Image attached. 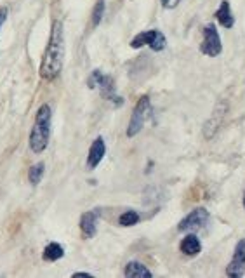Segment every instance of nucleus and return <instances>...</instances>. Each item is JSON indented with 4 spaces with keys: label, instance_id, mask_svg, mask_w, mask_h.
<instances>
[{
    "label": "nucleus",
    "instance_id": "nucleus-1",
    "mask_svg": "<svg viewBox=\"0 0 245 278\" xmlns=\"http://www.w3.org/2000/svg\"><path fill=\"white\" fill-rule=\"evenodd\" d=\"M64 33H63V23L56 21L52 25V32H50L49 46L44 54L42 64H40V77L44 80H54L63 70L64 63Z\"/></svg>",
    "mask_w": 245,
    "mask_h": 278
},
{
    "label": "nucleus",
    "instance_id": "nucleus-2",
    "mask_svg": "<svg viewBox=\"0 0 245 278\" xmlns=\"http://www.w3.org/2000/svg\"><path fill=\"white\" fill-rule=\"evenodd\" d=\"M50 108L49 104H44L39 108L35 117V125L30 134V148L33 153H42L49 144L50 138Z\"/></svg>",
    "mask_w": 245,
    "mask_h": 278
},
{
    "label": "nucleus",
    "instance_id": "nucleus-3",
    "mask_svg": "<svg viewBox=\"0 0 245 278\" xmlns=\"http://www.w3.org/2000/svg\"><path fill=\"white\" fill-rule=\"evenodd\" d=\"M149 110H151L149 97L143 96L141 99L138 101V104H136L134 113H132L131 122H129V127H127V136H129V138H134L138 132H141L143 125H145L146 118H148V115H149Z\"/></svg>",
    "mask_w": 245,
    "mask_h": 278
},
{
    "label": "nucleus",
    "instance_id": "nucleus-4",
    "mask_svg": "<svg viewBox=\"0 0 245 278\" xmlns=\"http://www.w3.org/2000/svg\"><path fill=\"white\" fill-rule=\"evenodd\" d=\"M165 37H163L162 32L158 30H149V32H143L139 35H136L134 39L131 40V47L132 49H139L143 46H149L153 50H162L165 47Z\"/></svg>",
    "mask_w": 245,
    "mask_h": 278
},
{
    "label": "nucleus",
    "instance_id": "nucleus-5",
    "mask_svg": "<svg viewBox=\"0 0 245 278\" xmlns=\"http://www.w3.org/2000/svg\"><path fill=\"white\" fill-rule=\"evenodd\" d=\"M200 50H202V54L210 56V57L219 56L221 50H223L219 33H217L214 25H207L205 28H203V40H202V46H200Z\"/></svg>",
    "mask_w": 245,
    "mask_h": 278
},
{
    "label": "nucleus",
    "instance_id": "nucleus-6",
    "mask_svg": "<svg viewBox=\"0 0 245 278\" xmlns=\"http://www.w3.org/2000/svg\"><path fill=\"white\" fill-rule=\"evenodd\" d=\"M209 218H210L209 212L200 207V209H195V211L190 212L185 219H181L178 230H179V232H196V230L203 228V226L207 225Z\"/></svg>",
    "mask_w": 245,
    "mask_h": 278
},
{
    "label": "nucleus",
    "instance_id": "nucleus-7",
    "mask_svg": "<svg viewBox=\"0 0 245 278\" xmlns=\"http://www.w3.org/2000/svg\"><path fill=\"white\" fill-rule=\"evenodd\" d=\"M245 273V240H240L235 247L233 257L226 268V275L231 278H240Z\"/></svg>",
    "mask_w": 245,
    "mask_h": 278
},
{
    "label": "nucleus",
    "instance_id": "nucleus-8",
    "mask_svg": "<svg viewBox=\"0 0 245 278\" xmlns=\"http://www.w3.org/2000/svg\"><path fill=\"white\" fill-rule=\"evenodd\" d=\"M104 153H106V146H104V141L103 138H96L94 139V143L91 144V150H89V157H87V167L93 171L99 165V162L103 160Z\"/></svg>",
    "mask_w": 245,
    "mask_h": 278
},
{
    "label": "nucleus",
    "instance_id": "nucleus-9",
    "mask_svg": "<svg viewBox=\"0 0 245 278\" xmlns=\"http://www.w3.org/2000/svg\"><path fill=\"white\" fill-rule=\"evenodd\" d=\"M80 232L84 238H93L98 232V212H84L80 218Z\"/></svg>",
    "mask_w": 245,
    "mask_h": 278
},
{
    "label": "nucleus",
    "instance_id": "nucleus-10",
    "mask_svg": "<svg viewBox=\"0 0 245 278\" xmlns=\"http://www.w3.org/2000/svg\"><path fill=\"white\" fill-rule=\"evenodd\" d=\"M98 87L101 89V94H103V97H106L108 101H113L115 104H122V103H124V99H122L120 96H117V94H115V86H113V79H111V77L101 75L99 82H98Z\"/></svg>",
    "mask_w": 245,
    "mask_h": 278
},
{
    "label": "nucleus",
    "instance_id": "nucleus-11",
    "mask_svg": "<svg viewBox=\"0 0 245 278\" xmlns=\"http://www.w3.org/2000/svg\"><path fill=\"white\" fill-rule=\"evenodd\" d=\"M224 113H226V106H224V104H219V106L214 110L212 117L209 118V122L205 124V129H203V134H205L207 139H210L214 134H216L217 127H219L221 122H223Z\"/></svg>",
    "mask_w": 245,
    "mask_h": 278
},
{
    "label": "nucleus",
    "instance_id": "nucleus-12",
    "mask_svg": "<svg viewBox=\"0 0 245 278\" xmlns=\"http://www.w3.org/2000/svg\"><path fill=\"white\" fill-rule=\"evenodd\" d=\"M125 277L129 278H151V271L145 266V264L138 263V261H131L125 266Z\"/></svg>",
    "mask_w": 245,
    "mask_h": 278
},
{
    "label": "nucleus",
    "instance_id": "nucleus-13",
    "mask_svg": "<svg viewBox=\"0 0 245 278\" xmlns=\"http://www.w3.org/2000/svg\"><path fill=\"white\" fill-rule=\"evenodd\" d=\"M179 249H181V252L185 254V256H196V254L202 250V243H200V240L196 238L195 235H188L181 240Z\"/></svg>",
    "mask_w": 245,
    "mask_h": 278
},
{
    "label": "nucleus",
    "instance_id": "nucleus-14",
    "mask_svg": "<svg viewBox=\"0 0 245 278\" xmlns=\"http://www.w3.org/2000/svg\"><path fill=\"white\" fill-rule=\"evenodd\" d=\"M216 18L217 21H219L221 26H224V28H231L235 23L233 16H231V9H230V2L228 0H223L219 5V9L216 11Z\"/></svg>",
    "mask_w": 245,
    "mask_h": 278
},
{
    "label": "nucleus",
    "instance_id": "nucleus-15",
    "mask_svg": "<svg viewBox=\"0 0 245 278\" xmlns=\"http://www.w3.org/2000/svg\"><path fill=\"white\" fill-rule=\"evenodd\" d=\"M64 256V249L59 245V243L52 242L44 249V259L46 261H57Z\"/></svg>",
    "mask_w": 245,
    "mask_h": 278
},
{
    "label": "nucleus",
    "instance_id": "nucleus-16",
    "mask_svg": "<svg viewBox=\"0 0 245 278\" xmlns=\"http://www.w3.org/2000/svg\"><path fill=\"white\" fill-rule=\"evenodd\" d=\"M139 223V214L136 211H127L118 218V225L120 226H134Z\"/></svg>",
    "mask_w": 245,
    "mask_h": 278
},
{
    "label": "nucleus",
    "instance_id": "nucleus-17",
    "mask_svg": "<svg viewBox=\"0 0 245 278\" xmlns=\"http://www.w3.org/2000/svg\"><path fill=\"white\" fill-rule=\"evenodd\" d=\"M44 176V164L40 162V164H35L32 169H30V174H28V179L32 185H39L40 179H42Z\"/></svg>",
    "mask_w": 245,
    "mask_h": 278
},
{
    "label": "nucleus",
    "instance_id": "nucleus-18",
    "mask_svg": "<svg viewBox=\"0 0 245 278\" xmlns=\"http://www.w3.org/2000/svg\"><path fill=\"white\" fill-rule=\"evenodd\" d=\"M104 14V0H98V4L94 5V11H93V26H98L103 19Z\"/></svg>",
    "mask_w": 245,
    "mask_h": 278
},
{
    "label": "nucleus",
    "instance_id": "nucleus-19",
    "mask_svg": "<svg viewBox=\"0 0 245 278\" xmlns=\"http://www.w3.org/2000/svg\"><path fill=\"white\" fill-rule=\"evenodd\" d=\"M101 75H103V73H101L99 70H94V72L91 73L89 80H87V86H89V89H94V87H98V82H99Z\"/></svg>",
    "mask_w": 245,
    "mask_h": 278
},
{
    "label": "nucleus",
    "instance_id": "nucleus-20",
    "mask_svg": "<svg viewBox=\"0 0 245 278\" xmlns=\"http://www.w3.org/2000/svg\"><path fill=\"white\" fill-rule=\"evenodd\" d=\"M5 18H7V9H5V7H2V9H0V26L4 25Z\"/></svg>",
    "mask_w": 245,
    "mask_h": 278
},
{
    "label": "nucleus",
    "instance_id": "nucleus-21",
    "mask_svg": "<svg viewBox=\"0 0 245 278\" xmlns=\"http://www.w3.org/2000/svg\"><path fill=\"white\" fill-rule=\"evenodd\" d=\"M179 2H181V0H169L167 5H165V7H176V5H178Z\"/></svg>",
    "mask_w": 245,
    "mask_h": 278
},
{
    "label": "nucleus",
    "instance_id": "nucleus-22",
    "mask_svg": "<svg viewBox=\"0 0 245 278\" xmlns=\"http://www.w3.org/2000/svg\"><path fill=\"white\" fill-rule=\"evenodd\" d=\"M73 277H75V278H77V277H91V275H89V273H75Z\"/></svg>",
    "mask_w": 245,
    "mask_h": 278
},
{
    "label": "nucleus",
    "instance_id": "nucleus-23",
    "mask_svg": "<svg viewBox=\"0 0 245 278\" xmlns=\"http://www.w3.org/2000/svg\"><path fill=\"white\" fill-rule=\"evenodd\" d=\"M167 2L169 0H162V5H167Z\"/></svg>",
    "mask_w": 245,
    "mask_h": 278
},
{
    "label": "nucleus",
    "instance_id": "nucleus-24",
    "mask_svg": "<svg viewBox=\"0 0 245 278\" xmlns=\"http://www.w3.org/2000/svg\"><path fill=\"white\" fill-rule=\"evenodd\" d=\"M244 207H245V193H244Z\"/></svg>",
    "mask_w": 245,
    "mask_h": 278
}]
</instances>
